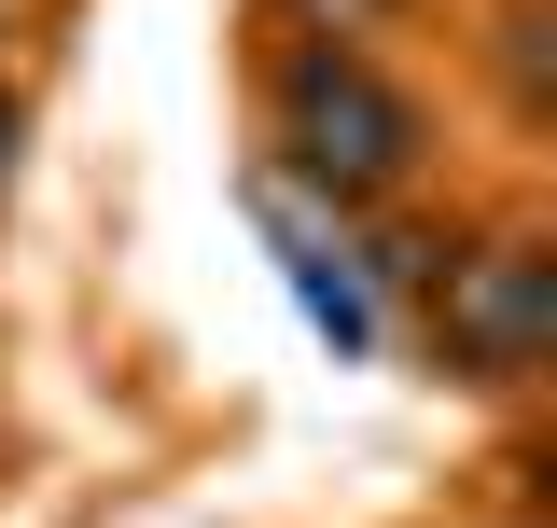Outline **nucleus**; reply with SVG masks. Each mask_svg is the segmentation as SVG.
I'll list each match as a JSON object with an SVG mask.
<instances>
[{"mask_svg": "<svg viewBox=\"0 0 557 528\" xmlns=\"http://www.w3.org/2000/svg\"><path fill=\"white\" fill-rule=\"evenodd\" d=\"M376 14H405V0H293V28H348V42H376Z\"/></svg>", "mask_w": 557, "mask_h": 528, "instance_id": "nucleus-3", "label": "nucleus"}, {"mask_svg": "<svg viewBox=\"0 0 557 528\" xmlns=\"http://www.w3.org/2000/svg\"><path fill=\"white\" fill-rule=\"evenodd\" d=\"M265 153H278V181L307 209L391 223V209L432 181V98H418L376 42H348V28H278V56H265Z\"/></svg>", "mask_w": 557, "mask_h": 528, "instance_id": "nucleus-1", "label": "nucleus"}, {"mask_svg": "<svg viewBox=\"0 0 557 528\" xmlns=\"http://www.w3.org/2000/svg\"><path fill=\"white\" fill-rule=\"evenodd\" d=\"M14 153H28V98L0 84V181H14Z\"/></svg>", "mask_w": 557, "mask_h": 528, "instance_id": "nucleus-4", "label": "nucleus"}, {"mask_svg": "<svg viewBox=\"0 0 557 528\" xmlns=\"http://www.w3.org/2000/svg\"><path fill=\"white\" fill-rule=\"evenodd\" d=\"M0 14H14V0H0Z\"/></svg>", "mask_w": 557, "mask_h": 528, "instance_id": "nucleus-5", "label": "nucleus"}, {"mask_svg": "<svg viewBox=\"0 0 557 528\" xmlns=\"http://www.w3.org/2000/svg\"><path fill=\"white\" fill-rule=\"evenodd\" d=\"M432 362L460 390H530L557 348V251L530 223H487V237H446L432 251Z\"/></svg>", "mask_w": 557, "mask_h": 528, "instance_id": "nucleus-2", "label": "nucleus"}]
</instances>
